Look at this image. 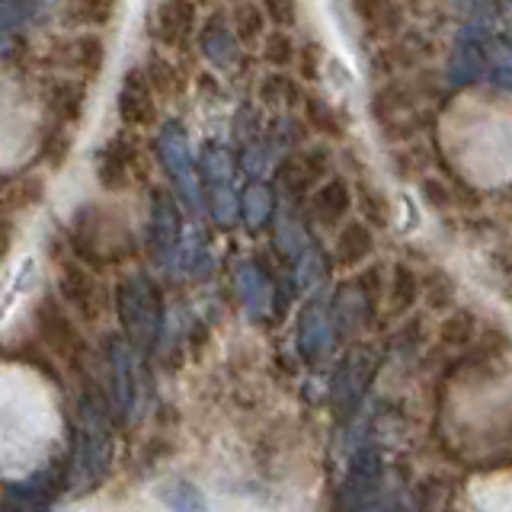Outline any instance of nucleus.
Here are the masks:
<instances>
[{"instance_id": "f257e3e1", "label": "nucleus", "mask_w": 512, "mask_h": 512, "mask_svg": "<svg viewBox=\"0 0 512 512\" xmlns=\"http://www.w3.org/2000/svg\"><path fill=\"white\" fill-rule=\"evenodd\" d=\"M112 464V426L103 400L93 391L80 400L77 432H74V455L68 468V487L71 493H87L106 477Z\"/></svg>"}, {"instance_id": "f03ea898", "label": "nucleus", "mask_w": 512, "mask_h": 512, "mask_svg": "<svg viewBox=\"0 0 512 512\" xmlns=\"http://www.w3.org/2000/svg\"><path fill=\"white\" fill-rule=\"evenodd\" d=\"M116 308L125 340L138 352L154 349L160 340V327H164V301H160L157 285L144 272H132L119 282Z\"/></svg>"}, {"instance_id": "7ed1b4c3", "label": "nucleus", "mask_w": 512, "mask_h": 512, "mask_svg": "<svg viewBox=\"0 0 512 512\" xmlns=\"http://www.w3.org/2000/svg\"><path fill=\"white\" fill-rule=\"evenodd\" d=\"M157 157H160V164H164V170H167V176H170V183L176 189V196H180V202L189 208L192 215H199L202 205H205L202 176H199L196 160H192L186 128L180 122H164V125H160V132H157Z\"/></svg>"}, {"instance_id": "20e7f679", "label": "nucleus", "mask_w": 512, "mask_h": 512, "mask_svg": "<svg viewBox=\"0 0 512 512\" xmlns=\"http://www.w3.org/2000/svg\"><path fill=\"white\" fill-rule=\"evenodd\" d=\"M202 192L218 228H234L240 218V196L234 192V157L224 144H205L199 160Z\"/></svg>"}, {"instance_id": "39448f33", "label": "nucleus", "mask_w": 512, "mask_h": 512, "mask_svg": "<svg viewBox=\"0 0 512 512\" xmlns=\"http://www.w3.org/2000/svg\"><path fill=\"white\" fill-rule=\"evenodd\" d=\"M106 362H109V397L112 410L122 420H138L144 407V375L138 362V349L122 340V336H109L106 343Z\"/></svg>"}, {"instance_id": "423d86ee", "label": "nucleus", "mask_w": 512, "mask_h": 512, "mask_svg": "<svg viewBox=\"0 0 512 512\" xmlns=\"http://www.w3.org/2000/svg\"><path fill=\"white\" fill-rule=\"evenodd\" d=\"M372 352L356 346L349 349L340 368L333 372V384H330V404H333V413L336 420H352V416L359 413L362 400H365V391H368V381H372Z\"/></svg>"}, {"instance_id": "0eeeda50", "label": "nucleus", "mask_w": 512, "mask_h": 512, "mask_svg": "<svg viewBox=\"0 0 512 512\" xmlns=\"http://www.w3.org/2000/svg\"><path fill=\"white\" fill-rule=\"evenodd\" d=\"M381 477H384V455L375 445L359 448L346 468L340 493H336V512H365L381 487Z\"/></svg>"}, {"instance_id": "6e6552de", "label": "nucleus", "mask_w": 512, "mask_h": 512, "mask_svg": "<svg viewBox=\"0 0 512 512\" xmlns=\"http://www.w3.org/2000/svg\"><path fill=\"white\" fill-rule=\"evenodd\" d=\"M327 173H330V151L308 148V151L288 154L276 167V180L288 199H301V196H308V192H314V186L324 183Z\"/></svg>"}, {"instance_id": "1a4fd4ad", "label": "nucleus", "mask_w": 512, "mask_h": 512, "mask_svg": "<svg viewBox=\"0 0 512 512\" xmlns=\"http://www.w3.org/2000/svg\"><path fill=\"white\" fill-rule=\"evenodd\" d=\"M183 244V218L180 205L173 202L170 192L157 189L151 196V250L157 263H170Z\"/></svg>"}, {"instance_id": "9d476101", "label": "nucleus", "mask_w": 512, "mask_h": 512, "mask_svg": "<svg viewBox=\"0 0 512 512\" xmlns=\"http://www.w3.org/2000/svg\"><path fill=\"white\" fill-rule=\"evenodd\" d=\"M119 116L128 128L154 125L157 106H154V84L144 71H128L119 87Z\"/></svg>"}, {"instance_id": "9b49d317", "label": "nucleus", "mask_w": 512, "mask_h": 512, "mask_svg": "<svg viewBox=\"0 0 512 512\" xmlns=\"http://www.w3.org/2000/svg\"><path fill=\"white\" fill-rule=\"evenodd\" d=\"M196 32V4L192 0H160L154 10V36L170 48L186 45Z\"/></svg>"}, {"instance_id": "f8f14e48", "label": "nucleus", "mask_w": 512, "mask_h": 512, "mask_svg": "<svg viewBox=\"0 0 512 512\" xmlns=\"http://www.w3.org/2000/svg\"><path fill=\"white\" fill-rule=\"evenodd\" d=\"M330 346H333L330 317L324 314V308L308 304V308H304L301 317H298V349H301V356L308 359L311 365H317L330 352Z\"/></svg>"}, {"instance_id": "ddd939ff", "label": "nucleus", "mask_w": 512, "mask_h": 512, "mask_svg": "<svg viewBox=\"0 0 512 512\" xmlns=\"http://www.w3.org/2000/svg\"><path fill=\"white\" fill-rule=\"evenodd\" d=\"M311 212L320 224H327V228H336V224L352 212V189L343 176H327V180L311 192Z\"/></svg>"}, {"instance_id": "4468645a", "label": "nucleus", "mask_w": 512, "mask_h": 512, "mask_svg": "<svg viewBox=\"0 0 512 512\" xmlns=\"http://www.w3.org/2000/svg\"><path fill=\"white\" fill-rule=\"evenodd\" d=\"M58 58L68 64V68H74L77 74L84 77H93L100 74L103 68V58H106V45H103V36H96V32H77V36L64 39L58 45Z\"/></svg>"}, {"instance_id": "2eb2a0df", "label": "nucleus", "mask_w": 512, "mask_h": 512, "mask_svg": "<svg viewBox=\"0 0 512 512\" xmlns=\"http://www.w3.org/2000/svg\"><path fill=\"white\" fill-rule=\"evenodd\" d=\"M234 285H237V295L244 301V308L253 317H266L272 311V279L266 272L256 266V263H240L234 272Z\"/></svg>"}, {"instance_id": "dca6fc26", "label": "nucleus", "mask_w": 512, "mask_h": 512, "mask_svg": "<svg viewBox=\"0 0 512 512\" xmlns=\"http://www.w3.org/2000/svg\"><path fill=\"white\" fill-rule=\"evenodd\" d=\"M199 48L215 68H231V64L240 58V42L234 36V29L224 23V16H212V20L202 26Z\"/></svg>"}, {"instance_id": "f3484780", "label": "nucleus", "mask_w": 512, "mask_h": 512, "mask_svg": "<svg viewBox=\"0 0 512 512\" xmlns=\"http://www.w3.org/2000/svg\"><path fill=\"white\" fill-rule=\"evenodd\" d=\"M484 68H487V58H484V52H480L477 36L464 29L458 45L452 48V55H448L445 77L452 80L455 87H461V84H474V80L484 74Z\"/></svg>"}, {"instance_id": "a211bd4d", "label": "nucleus", "mask_w": 512, "mask_h": 512, "mask_svg": "<svg viewBox=\"0 0 512 512\" xmlns=\"http://www.w3.org/2000/svg\"><path fill=\"white\" fill-rule=\"evenodd\" d=\"M276 215V192L269 183L253 180L240 189V221L250 234H260L266 224Z\"/></svg>"}, {"instance_id": "6ab92c4d", "label": "nucleus", "mask_w": 512, "mask_h": 512, "mask_svg": "<svg viewBox=\"0 0 512 512\" xmlns=\"http://www.w3.org/2000/svg\"><path fill=\"white\" fill-rule=\"evenodd\" d=\"M375 253V228L365 221H346L340 234H336L333 256L340 266H362L368 256Z\"/></svg>"}, {"instance_id": "aec40b11", "label": "nucleus", "mask_w": 512, "mask_h": 512, "mask_svg": "<svg viewBox=\"0 0 512 512\" xmlns=\"http://www.w3.org/2000/svg\"><path fill=\"white\" fill-rule=\"evenodd\" d=\"M352 13L372 36H394L404 26V10L397 0H352Z\"/></svg>"}, {"instance_id": "412c9836", "label": "nucleus", "mask_w": 512, "mask_h": 512, "mask_svg": "<svg viewBox=\"0 0 512 512\" xmlns=\"http://www.w3.org/2000/svg\"><path fill=\"white\" fill-rule=\"evenodd\" d=\"M423 295V282L420 276L410 269V263L397 260L391 266V279H388V311L391 317H404L416 308V298Z\"/></svg>"}, {"instance_id": "4be33fe9", "label": "nucleus", "mask_w": 512, "mask_h": 512, "mask_svg": "<svg viewBox=\"0 0 512 512\" xmlns=\"http://www.w3.org/2000/svg\"><path fill=\"white\" fill-rule=\"evenodd\" d=\"M132 144H128L125 138H116L109 144V148L100 154V167H96V173H100V183L106 189H125L128 183V170H132Z\"/></svg>"}, {"instance_id": "5701e85b", "label": "nucleus", "mask_w": 512, "mask_h": 512, "mask_svg": "<svg viewBox=\"0 0 512 512\" xmlns=\"http://www.w3.org/2000/svg\"><path fill=\"white\" fill-rule=\"evenodd\" d=\"M157 500L164 503L170 512H212V509H208L205 493L196 484L183 480V477L164 480V484L157 487Z\"/></svg>"}, {"instance_id": "b1692460", "label": "nucleus", "mask_w": 512, "mask_h": 512, "mask_svg": "<svg viewBox=\"0 0 512 512\" xmlns=\"http://www.w3.org/2000/svg\"><path fill=\"white\" fill-rule=\"evenodd\" d=\"M55 0H0V32H13L20 26L39 23L52 10Z\"/></svg>"}, {"instance_id": "393cba45", "label": "nucleus", "mask_w": 512, "mask_h": 512, "mask_svg": "<svg viewBox=\"0 0 512 512\" xmlns=\"http://www.w3.org/2000/svg\"><path fill=\"white\" fill-rule=\"evenodd\" d=\"M260 100L266 106H285V109H292L298 103H304V93H301V84L295 77H288L282 71H272L260 80Z\"/></svg>"}, {"instance_id": "a878e982", "label": "nucleus", "mask_w": 512, "mask_h": 512, "mask_svg": "<svg viewBox=\"0 0 512 512\" xmlns=\"http://www.w3.org/2000/svg\"><path fill=\"white\" fill-rule=\"evenodd\" d=\"M304 119L314 128L317 135H327V138H343L346 135V125L324 96H304Z\"/></svg>"}, {"instance_id": "bb28decb", "label": "nucleus", "mask_w": 512, "mask_h": 512, "mask_svg": "<svg viewBox=\"0 0 512 512\" xmlns=\"http://www.w3.org/2000/svg\"><path fill=\"white\" fill-rule=\"evenodd\" d=\"M231 29L237 42H256L263 39V29H266V13H263V4H256V0H240L234 4V13H231Z\"/></svg>"}, {"instance_id": "cd10ccee", "label": "nucleus", "mask_w": 512, "mask_h": 512, "mask_svg": "<svg viewBox=\"0 0 512 512\" xmlns=\"http://www.w3.org/2000/svg\"><path fill=\"white\" fill-rule=\"evenodd\" d=\"M263 61L272 64L276 71L288 68L292 61H298V42L292 39V32L272 29L263 36Z\"/></svg>"}, {"instance_id": "c85d7f7f", "label": "nucleus", "mask_w": 512, "mask_h": 512, "mask_svg": "<svg viewBox=\"0 0 512 512\" xmlns=\"http://www.w3.org/2000/svg\"><path fill=\"white\" fill-rule=\"evenodd\" d=\"M48 493L36 484H10L4 493V506L0 512H45Z\"/></svg>"}, {"instance_id": "c756f323", "label": "nucleus", "mask_w": 512, "mask_h": 512, "mask_svg": "<svg viewBox=\"0 0 512 512\" xmlns=\"http://www.w3.org/2000/svg\"><path fill=\"white\" fill-rule=\"evenodd\" d=\"M52 109L58 112V119L77 122L80 112H84V87L77 80H58L52 87Z\"/></svg>"}, {"instance_id": "7c9ffc66", "label": "nucleus", "mask_w": 512, "mask_h": 512, "mask_svg": "<svg viewBox=\"0 0 512 512\" xmlns=\"http://www.w3.org/2000/svg\"><path fill=\"white\" fill-rule=\"evenodd\" d=\"M477 333V317L474 311H452L448 317H442L439 324V340L445 346H464L471 343Z\"/></svg>"}, {"instance_id": "2f4dec72", "label": "nucleus", "mask_w": 512, "mask_h": 512, "mask_svg": "<svg viewBox=\"0 0 512 512\" xmlns=\"http://www.w3.org/2000/svg\"><path fill=\"white\" fill-rule=\"evenodd\" d=\"M359 205H362V221L368 228H388L391 224V205L384 199V192H378L375 186H362L359 189Z\"/></svg>"}, {"instance_id": "473e14b6", "label": "nucleus", "mask_w": 512, "mask_h": 512, "mask_svg": "<svg viewBox=\"0 0 512 512\" xmlns=\"http://www.w3.org/2000/svg\"><path fill=\"white\" fill-rule=\"evenodd\" d=\"M116 13V0H74L71 4V20L84 26H106Z\"/></svg>"}, {"instance_id": "72a5a7b5", "label": "nucleus", "mask_w": 512, "mask_h": 512, "mask_svg": "<svg viewBox=\"0 0 512 512\" xmlns=\"http://www.w3.org/2000/svg\"><path fill=\"white\" fill-rule=\"evenodd\" d=\"M263 13L276 29L292 32L298 23V0H263Z\"/></svg>"}, {"instance_id": "f704fd0d", "label": "nucleus", "mask_w": 512, "mask_h": 512, "mask_svg": "<svg viewBox=\"0 0 512 512\" xmlns=\"http://www.w3.org/2000/svg\"><path fill=\"white\" fill-rule=\"evenodd\" d=\"M320 64H324V48L317 42H308L298 48V74L301 80H317L320 77Z\"/></svg>"}, {"instance_id": "c9c22d12", "label": "nucleus", "mask_w": 512, "mask_h": 512, "mask_svg": "<svg viewBox=\"0 0 512 512\" xmlns=\"http://www.w3.org/2000/svg\"><path fill=\"white\" fill-rule=\"evenodd\" d=\"M420 196L426 199V205H432V208H452V192H448V186L442 183V180H432V176H423L420 180Z\"/></svg>"}, {"instance_id": "e433bc0d", "label": "nucleus", "mask_w": 512, "mask_h": 512, "mask_svg": "<svg viewBox=\"0 0 512 512\" xmlns=\"http://www.w3.org/2000/svg\"><path fill=\"white\" fill-rule=\"evenodd\" d=\"M426 292V301H429V308H445V304H452V295H455V285L448 282L445 276H432V285L423 288Z\"/></svg>"}, {"instance_id": "4c0bfd02", "label": "nucleus", "mask_w": 512, "mask_h": 512, "mask_svg": "<svg viewBox=\"0 0 512 512\" xmlns=\"http://www.w3.org/2000/svg\"><path fill=\"white\" fill-rule=\"evenodd\" d=\"M490 71L500 84L512 87V48L506 45H496V52L490 55Z\"/></svg>"}, {"instance_id": "58836bf2", "label": "nucleus", "mask_w": 512, "mask_h": 512, "mask_svg": "<svg viewBox=\"0 0 512 512\" xmlns=\"http://www.w3.org/2000/svg\"><path fill=\"white\" fill-rule=\"evenodd\" d=\"M240 160H244L247 173H260L266 167V148H260V144H250V148L240 154Z\"/></svg>"}, {"instance_id": "ea45409f", "label": "nucleus", "mask_w": 512, "mask_h": 512, "mask_svg": "<svg viewBox=\"0 0 512 512\" xmlns=\"http://www.w3.org/2000/svg\"><path fill=\"white\" fill-rule=\"evenodd\" d=\"M20 36L16 32H0V61H7V58H13L16 52H20Z\"/></svg>"}, {"instance_id": "a19ab883", "label": "nucleus", "mask_w": 512, "mask_h": 512, "mask_svg": "<svg viewBox=\"0 0 512 512\" xmlns=\"http://www.w3.org/2000/svg\"><path fill=\"white\" fill-rule=\"evenodd\" d=\"M192 4H212V0H192Z\"/></svg>"}, {"instance_id": "79ce46f5", "label": "nucleus", "mask_w": 512, "mask_h": 512, "mask_svg": "<svg viewBox=\"0 0 512 512\" xmlns=\"http://www.w3.org/2000/svg\"><path fill=\"white\" fill-rule=\"evenodd\" d=\"M458 4H474V0H458Z\"/></svg>"}, {"instance_id": "37998d69", "label": "nucleus", "mask_w": 512, "mask_h": 512, "mask_svg": "<svg viewBox=\"0 0 512 512\" xmlns=\"http://www.w3.org/2000/svg\"><path fill=\"white\" fill-rule=\"evenodd\" d=\"M506 295H509V301H512V285H509V292H506Z\"/></svg>"}, {"instance_id": "c03bdc74", "label": "nucleus", "mask_w": 512, "mask_h": 512, "mask_svg": "<svg viewBox=\"0 0 512 512\" xmlns=\"http://www.w3.org/2000/svg\"><path fill=\"white\" fill-rule=\"evenodd\" d=\"M231 4H240V0H231Z\"/></svg>"}]
</instances>
